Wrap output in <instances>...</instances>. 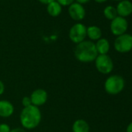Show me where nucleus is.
<instances>
[{
    "mask_svg": "<svg viewBox=\"0 0 132 132\" xmlns=\"http://www.w3.org/2000/svg\"><path fill=\"white\" fill-rule=\"evenodd\" d=\"M42 119L39 107L34 105L23 107L20 114V122L25 130H33L39 126Z\"/></svg>",
    "mask_w": 132,
    "mask_h": 132,
    "instance_id": "nucleus-1",
    "label": "nucleus"
},
{
    "mask_svg": "<svg viewBox=\"0 0 132 132\" xmlns=\"http://www.w3.org/2000/svg\"><path fill=\"white\" fill-rule=\"evenodd\" d=\"M76 58L82 63H89L95 61L98 56L95 43L91 40H84L76 44L74 50Z\"/></svg>",
    "mask_w": 132,
    "mask_h": 132,
    "instance_id": "nucleus-2",
    "label": "nucleus"
},
{
    "mask_svg": "<svg viewBox=\"0 0 132 132\" xmlns=\"http://www.w3.org/2000/svg\"><path fill=\"white\" fill-rule=\"evenodd\" d=\"M125 86L123 78L119 75H112L106 78L104 82V89L106 93L111 96L120 93Z\"/></svg>",
    "mask_w": 132,
    "mask_h": 132,
    "instance_id": "nucleus-3",
    "label": "nucleus"
},
{
    "mask_svg": "<svg viewBox=\"0 0 132 132\" xmlns=\"http://www.w3.org/2000/svg\"><path fill=\"white\" fill-rule=\"evenodd\" d=\"M94 62L96 70L101 74L108 75L113 69V61L108 54H98Z\"/></svg>",
    "mask_w": 132,
    "mask_h": 132,
    "instance_id": "nucleus-4",
    "label": "nucleus"
},
{
    "mask_svg": "<svg viewBox=\"0 0 132 132\" xmlns=\"http://www.w3.org/2000/svg\"><path fill=\"white\" fill-rule=\"evenodd\" d=\"M113 47L118 53L130 52L132 50V35L126 33L117 37L113 42Z\"/></svg>",
    "mask_w": 132,
    "mask_h": 132,
    "instance_id": "nucleus-5",
    "label": "nucleus"
},
{
    "mask_svg": "<svg viewBox=\"0 0 132 132\" xmlns=\"http://www.w3.org/2000/svg\"><path fill=\"white\" fill-rule=\"evenodd\" d=\"M87 27L81 23H77L74 24L69 30V39L76 44H78L86 40Z\"/></svg>",
    "mask_w": 132,
    "mask_h": 132,
    "instance_id": "nucleus-6",
    "label": "nucleus"
},
{
    "mask_svg": "<svg viewBox=\"0 0 132 132\" xmlns=\"http://www.w3.org/2000/svg\"><path fill=\"white\" fill-rule=\"evenodd\" d=\"M110 29L112 34H113L114 36H120L127 33V30L128 29V22L126 18L117 16L116 18L111 20Z\"/></svg>",
    "mask_w": 132,
    "mask_h": 132,
    "instance_id": "nucleus-7",
    "label": "nucleus"
},
{
    "mask_svg": "<svg viewBox=\"0 0 132 132\" xmlns=\"http://www.w3.org/2000/svg\"><path fill=\"white\" fill-rule=\"evenodd\" d=\"M30 98L31 100V103L32 105L35 106H40L44 105L48 99V94L47 93L46 90H44V89H34L30 96Z\"/></svg>",
    "mask_w": 132,
    "mask_h": 132,
    "instance_id": "nucleus-8",
    "label": "nucleus"
},
{
    "mask_svg": "<svg viewBox=\"0 0 132 132\" xmlns=\"http://www.w3.org/2000/svg\"><path fill=\"white\" fill-rule=\"evenodd\" d=\"M69 13L72 20L76 21H80L82 20L86 16V10L82 5L75 2L69 6Z\"/></svg>",
    "mask_w": 132,
    "mask_h": 132,
    "instance_id": "nucleus-9",
    "label": "nucleus"
},
{
    "mask_svg": "<svg viewBox=\"0 0 132 132\" xmlns=\"http://www.w3.org/2000/svg\"><path fill=\"white\" fill-rule=\"evenodd\" d=\"M116 10L118 16L127 18L132 14V3L130 0H122L118 2Z\"/></svg>",
    "mask_w": 132,
    "mask_h": 132,
    "instance_id": "nucleus-10",
    "label": "nucleus"
},
{
    "mask_svg": "<svg viewBox=\"0 0 132 132\" xmlns=\"http://www.w3.org/2000/svg\"><path fill=\"white\" fill-rule=\"evenodd\" d=\"M13 104L6 100H0V117L7 118L11 117L14 113Z\"/></svg>",
    "mask_w": 132,
    "mask_h": 132,
    "instance_id": "nucleus-11",
    "label": "nucleus"
},
{
    "mask_svg": "<svg viewBox=\"0 0 132 132\" xmlns=\"http://www.w3.org/2000/svg\"><path fill=\"white\" fill-rule=\"evenodd\" d=\"M95 46L98 54H108V52L110 49V42L106 38L101 37L100 39L96 40V43H95Z\"/></svg>",
    "mask_w": 132,
    "mask_h": 132,
    "instance_id": "nucleus-12",
    "label": "nucleus"
},
{
    "mask_svg": "<svg viewBox=\"0 0 132 132\" xmlns=\"http://www.w3.org/2000/svg\"><path fill=\"white\" fill-rule=\"evenodd\" d=\"M72 132H89V124L84 119H77L74 121L72 127Z\"/></svg>",
    "mask_w": 132,
    "mask_h": 132,
    "instance_id": "nucleus-13",
    "label": "nucleus"
},
{
    "mask_svg": "<svg viewBox=\"0 0 132 132\" xmlns=\"http://www.w3.org/2000/svg\"><path fill=\"white\" fill-rule=\"evenodd\" d=\"M86 37L89 38V40L94 41L98 40L102 37V30L97 26H89L87 27L86 30Z\"/></svg>",
    "mask_w": 132,
    "mask_h": 132,
    "instance_id": "nucleus-14",
    "label": "nucleus"
},
{
    "mask_svg": "<svg viewBox=\"0 0 132 132\" xmlns=\"http://www.w3.org/2000/svg\"><path fill=\"white\" fill-rule=\"evenodd\" d=\"M47 6V11L51 16L57 17L61 14V10H62V6L56 1V0L52 3H49Z\"/></svg>",
    "mask_w": 132,
    "mask_h": 132,
    "instance_id": "nucleus-15",
    "label": "nucleus"
},
{
    "mask_svg": "<svg viewBox=\"0 0 132 132\" xmlns=\"http://www.w3.org/2000/svg\"><path fill=\"white\" fill-rule=\"evenodd\" d=\"M103 15L107 20H109L110 21L113 20L114 18H116L117 16L116 7H114L113 6H106L103 10Z\"/></svg>",
    "mask_w": 132,
    "mask_h": 132,
    "instance_id": "nucleus-16",
    "label": "nucleus"
},
{
    "mask_svg": "<svg viewBox=\"0 0 132 132\" xmlns=\"http://www.w3.org/2000/svg\"><path fill=\"white\" fill-rule=\"evenodd\" d=\"M56 1L61 6H69L76 0H56Z\"/></svg>",
    "mask_w": 132,
    "mask_h": 132,
    "instance_id": "nucleus-17",
    "label": "nucleus"
},
{
    "mask_svg": "<svg viewBox=\"0 0 132 132\" xmlns=\"http://www.w3.org/2000/svg\"><path fill=\"white\" fill-rule=\"evenodd\" d=\"M11 128L9 124L6 123H0V132H10Z\"/></svg>",
    "mask_w": 132,
    "mask_h": 132,
    "instance_id": "nucleus-18",
    "label": "nucleus"
},
{
    "mask_svg": "<svg viewBox=\"0 0 132 132\" xmlns=\"http://www.w3.org/2000/svg\"><path fill=\"white\" fill-rule=\"evenodd\" d=\"M22 105L23 106V107H27V106L32 105L31 100H30V96H24L22 99Z\"/></svg>",
    "mask_w": 132,
    "mask_h": 132,
    "instance_id": "nucleus-19",
    "label": "nucleus"
},
{
    "mask_svg": "<svg viewBox=\"0 0 132 132\" xmlns=\"http://www.w3.org/2000/svg\"><path fill=\"white\" fill-rule=\"evenodd\" d=\"M10 132H27V131L23 127H15L13 129H11Z\"/></svg>",
    "mask_w": 132,
    "mask_h": 132,
    "instance_id": "nucleus-20",
    "label": "nucleus"
},
{
    "mask_svg": "<svg viewBox=\"0 0 132 132\" xmlns=\"http://www.w3.org/2000/svg\"><path fill=\"white\" fill-rule=\"evenodd\" d=\"M5 92V85L2 80H0V96L3 95Z\"/></svg>",
    "mask_w": 132,
    "mask_h": 132,
    "instance_id": "nucleus-21",
    "label": "nucleus"
},
{
    "mask_svg": "<svg viewBox=\"0 0 132 132\" xmlns=\"http://www.w3.org/2000/svg\"><path fill=\"white\" fill-rule=\"evenodd\" d=\"M89 1H90V0H76V3L83 6L84 4H86L87 3H89Z\"/></svg>",
    "mask_w": 132,
    "mask_h": 132,
    "instance_id": "nucleus-22",
    "label": "nucleus"
},
{
    "mask_svg": "<svg viewBox=\"0 0 132 132\" xmlns=\"http://www.w3.org/2000/svg\"><path fill=\"white\" fill-rule=\"evenodd\" d=\"M38 1H39L40 3H43V4L48 5L49 3H52V2L55 1V0H38Z\"/></svg>",
    "mask_w": 132,
    "mask_h": 132,
    "instance_id": "nucleus-23",
    "label": "nucleus"
},
{
    "mask_svg": "<svg viewBox=\"0 0 132 132\" xmlns=\"http://www.w3.org/2000/svg\"><path fill=\"white\" fill-rule=\"evenodd\" d=\"M126 132H132V122H130L127 125V127L126 128Z\"/></svg>",
    "mask_w": 132,
    "mask_h": 132,
    "instance_id": "nucleus-24",
    "label": "nucleus"
},
{
    "mask_svg": "<svg viewBox=\"0 0 132 132\" xmlns=\"http://www.w3.org/2000/svg\"><path fill=\"white\" fill-rule=\"evenodd\" d=\"M94 1L97 3H103L106 2L107 0H94Z\"/></svg>",
    "mask_w": 132,
    "mask_h": 132,
    "instance_id": "nucleus-25",
    "label": "nucleus"
},
{
    "mask_svg": "<svg viewBox=\"0 0 132 132\" xmlns=\"http://www.w3.org/2000/svg\"><path fill=\"white\" fill-rule=\"evenodd\" d=\"M113 1H117V2H120L122 0H113Z\"/></svg>",
    "mask_w": 132,
    "mask_h": 132,
    "instance_id": "nucleus-26",
    "label": "nucleus"
}]
</instances>
